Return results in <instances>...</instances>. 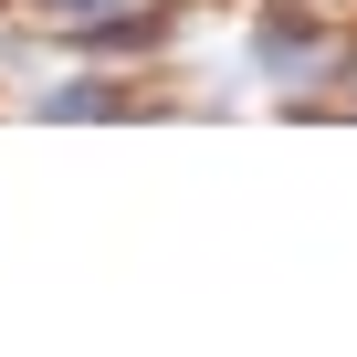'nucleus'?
I'll return each instance as SVG.
<instances>
[{
    "label": "nucleus",
    "mask_w": 357,
    "mask_h": 357,
    "mask_svg": "<svg viewBox=\"0 0 357 357\" xmlns=\"http://www.w3.org/2000/svg\"><path fill=\"white\" fill-rule=\"evenodd\" d=\"M53 11H105V0H53Z\"/></svg>",
    "instance_id": "obj_1"
}]
</instances>
